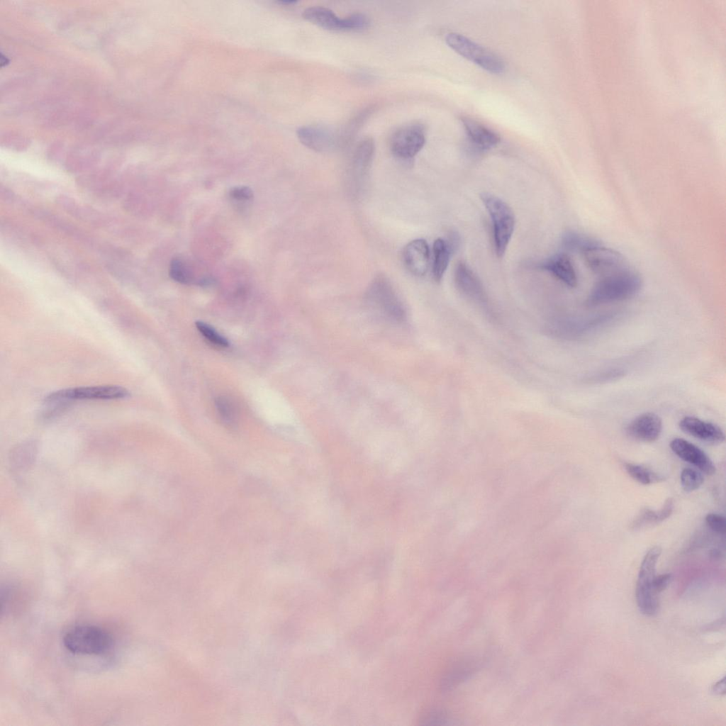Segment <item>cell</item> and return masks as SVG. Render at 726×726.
Instances as JSON below:
<instances>
[{"label": "cell", "mask_w": 726, "mask_h": 726, "mask_svg": "<svg viewBox=\"0 0 726 726\" xmlns=\"http://www.w3.org/2000/svg\"><path fill=\"white\" fill-rule=\"evenodd\" d=\"M369 23V18L362 13H354L343 18L344 30H362L368 28Z\"/></svg>", "instance_id": "cell-31"}, {"label": "cell", "mask_w": 726, "mask_h": 726, "mask_svg": "<svg viewBox=\"0 0 726 726\" xmlns=\"http://www.w3.org/2000/svg\"><path fill=\"white\" fill-rule=\"evenodd\" d=\"M678 425L685 433L708 444H721L725 439L724 432L718 425L693 416L683 418Z\"/></svg>", "instance_id": "cell-12"}, {"label": "cell", "mask_w": 726, "mask_h": 726, "mask_svg": "<svg viewBox=\"0 0 726 726\" xmlns=\"http://www.w3.org/2000/svg\"><path fill=\"white\" fill-rule=\"evenodd\" d=\"M662 431L661 418L653 413H644L634 418L627 426V434L632 438L645 442L657 440Z\"/></svg>", "instance_id": "cell-13"}, {"label": "cell", "mask_w": 726, "mask_h": 726, "mask_svg": "<svg viewBox=\"0 0 726 726\" xmlns=\"http://www.w3.org/2000/svg\"><path fill=\"white\" fill-rule=\"evenodd\" d=\"M130 393L121 386L102 385L69 388L48 394L45 401L56 403L71 400H116L128 398Z\"/></svg>", "instance_id": "cell-7"}, {"label": "cell", "mask_w": 726, "mask_h": 726, "mask_svg": "<svg viewBox=\"0 0 726 726\" xmlns=\"http://www.w3.org/2000/svg\"><path fill=\"white\" fill-rule=\"evenodd\" d=\"M449 47L457 53L482 69L493 74H501L506 66L496 54L459 33H450L445 38Z\"/></svg>", "instance_id": "cell-6"}, {"label": "cell", "mask_w": 726, "mask_h": 726, "mask_svg": "<svg viewBox=\"0 0 726 726\" xmlns=\"http://www.w3.org/2000/svg\"><path fill=\"white\" fill-rule=\"evenodd\" d=\"M661 553L659 547H653L644 555L640 565L636 586V600L640 612L653 615L658 610V593L653 587L656 565Z\"/></svg>", "instance_id": "cell-5"}, {"label": "cell", "mask_w": 726, "mask_h": 726, "mask_svg": "<svg viewBox=\"0 0 726 726\" xmlns=\"http://www.w3.org/2000/svg\"><path fill=\"white\" fill-rule=\"evenodd\" d=\"M582 253L587 267L602 276L626 267L625 260L620 252L601 243Z\"/></svg>", "instance_id": "cell-9"}, {"label": "cell", "mask_w": 726, "mask_h": 726, "mask_svg": "<svg viewBox=\"0 0 726 726\" xmlns=\"http://www.w3.org/2000/svg\"><path fill=\"white\" fill-rule=\"evenodd\" d=\"M625 375L622 369H612L593 374L588 380L593 384L605 383L619 379Z\"/></svg>", "instance_id": "cell-33"}, {"label": "cell", "mask_w": 726, "mask_h": 726, "mask_svg": "<svg viewBox=\"0 0 726 726\" xmlns=\"http://www.w3.org/2000/svg\"><path fill=\"white\" fill-rule=\"evenodd\" d=\"M432 251V276L434 279L439 282L447 269L452 250L447 240L442 238H437L434 241Z\"/></svg>", "instance_id": "cell-22"}, {"label": "cell", "mask_w": 726, "mask_h": 726, "mask_svg": "<svg viewBox=\"0 0 726 726\" xmlns=\"http://www.w3.org/2000/svg\"><path fill=\"white\" fill-rule=\"evenodd\" d=\"M462 123L468 139L478 149L489 150L500 143V136L496 133L479 122L463 118Z\"/></svg>", "instance_id": "cell-16"}, {"label": "cell", "mask_w": 726, "mask_h": 726, "mask_svg": "<svg viewBox=\"0 0 726 726\" xmlns=\"http://www.w3.org/2000/svg\"><path fill=\"white\" fill-rule=\"evenodd\" d=\"M680 478L681 486L687 492L698 489L704 481L699 471L691 468L683 469Z\"/></svg>", "instance_id": "cell-28"}, {"label": "cell", "mask_w": 726, "mask_h": 726, "mask_svg": "<svg viewBox=\"0 0 726 726\" xmlns=\"http://www.w3.org/2000/svg\"><path fill=\"white\" fill-rule=\"evenodd\" d=\"M375 144L372 138L361 140L356 145L351 158V173L355 179H362L368 172L373 161Z\"/></svg>", "instance_id": "cell-17"}, {"label": "cell", "mask_w": 726, "mask_h": 726, "mask_svg": "<svg viewBox=\"0 0 726 726\" xmlns=\"http://www.w3.org/2000/svg\"><path fill=\"white\" fill-rule=\"evenodd\" d=\"M540 267L552 274L569 287L577 285V275L574 264L568 255L556 254L540 264Z\"/></svg>", "instance_id": "cell-15"}, {"label": "cell", "mask_w": 726, "mask_h": 726, "mask_svg": "<svg viewBox=\"0 0 726 726\" xmlns=\"http://www.w3.org/2000/svg\"><path fill=\"white\" fill-rule=\"evenodd\" d=\"M671 579V575L670 574L656 575L653 581V587L655 592L659 594L664 591L669 584Z\"/></svg>", "instance_id": "cell-35"}, {"label": "cell", "mask_w": 726, "mask_h": 726, "mask_svg": "<svg viewBox=\"0 0 726 726\" xmlns=\"http://www.w3.org/2000/svg\"><path fill=\"white\" fill-rule=\"evenodd\" d=\"M403 262L406 269L415 277L424 276L428 269L429 245L425 240L418 238L408 242L403 250Z\"/></svg>", "instance_id": "cell-11"}, {"label": "cell", "mask_w": 726, "mask_h": 726, "mask_svg": "<svg viewBox=\"0 0 726 726\" xmlns=\"http://www.w3.org/2000/svg\"><path fill=\"white\" fill-rule=\"evenodd\" d=\"M712 692L718 696H723L726 693L725 677H722L712 686Z\"/></svg>", "instance_id": "cell-36"}, {"label": "cell", "mask_w": 726, "mask_h": 726, "mask_svg": "<svg viewBox=\"0 0 726 726\" xmlns=\"http://www.w3.org/2000/svg\"><path fill=\"white\" fill-rule=\"evenodd\" d=\"M196 326L200 333L211 343L223 347L228 346V340L208 324L202 321H197L196 322Z\"/></svg>", "instance_id": "cell-29"}, {"label": "cell", "mask_w": 726, "mask_h": 726, "mask_svg": "<svg viewBox=\"0 0 726 726\" xmlns=\"http://www.w3.org/2000/svg\"><path fill=\"white\" fill-rule=\"evenodd\" d=\"M672 451L683 460L694 465L708 475L715 472V467L710 458L699 447L682 439L675 438L670 442Z\"/></svg>", "instance_id": "cell-14"}, {"label": "cell", "mask_w": 726, "mask_h": 726, "mask_svg": "<svg viewBox=\"0 0 726 726\" xmlns=\"http://www.w3.org/2000/svg\"><path fill=\"white\" fill-rule=\"evenodd\" d=\"M447 720L446 715L436 708L425 709L419 717L420 724L425 725L442 724V722H445Z\"/></svg>", "instance_id": "cell-32"}, {"label": "cell", "mask_w": 726, "mask_h": 726, "mask_svg": "<svg viewBox=\"0 0 726 726\" xmlns=\"http://www.w3.org/2000/svg\"><path fill=\"white\" fill-rule=\"evenodd\" d=\"M425 143L424 127L419 123L403 125L393 132L389 140L392 154L404 160L412 159Z\"/></svg>", "instance_id": "cell-8"}, {"label": "cell", "mask_w": 726, "mask_h": 726, "mask_svg": "<svg viewBox=\"0 0 726 726\" xmlns=\"http://www.w3.org/2000/svg\"><path fill=\"white\" fill-rule=\"evenodd\" d=\"M707 525L715 532L724 535L726 532L725 518L717 513H708L705 517Z\"/></svg>", "instance_id": "cell-34"}, {"label": "cell", "mask_w": 726, "mask_h": 726, "mask_svg": "<svg viewBox=\"0 0 726 726\" xmlns=\"http://www.w3.org/2000/svg\"><path fill=\"white\" fill-rule=\"evenodd\" d=\"M598 244L600 242L593 239L572 231L565 233L562 237L563 246L569 250H579L583 252Z\"/></svg>", "instance_id": "cell-25"}, {"label": "cell", "mask_w": 726, "mask_h": 726, "mask_svg": "<svg viewBox=\"0 0 726 726\" xmlns=\"http://www.w3.org/2000/svg\"><path fill=\"white\" fill-rule=\"evenodd\" d=\"M216 406L219 415L223 421L231 425L235 419V408L231 401L225 396H219L216 400Z\"/></svg>", "instance_id": "cell-30"}, {"label": "cell", "mask_w": 726, "mask_h": 726, "mask_svg": "<svg viewBox=\"0 0 726 726\" xmlns=\"http://www.w3.org/2000/svg\"><path fill=\"white\" fill-rule=\"evenodd\" d=\"M642 286L640 274L625 267L602 276L591 289L586 303L596 306L627 300L637 295Z\"/></svg>", "instance_id": "cell-1"}, {"label": "cell", "mask_w": 726, "mask_h": 726, "mask_svg": "<svg viewBox=\"0 0 726 726\" xmlns=\"http://www.w3.org/2000/svg\"><path fill=\"white\" fill-rule=\"evenodd\" d=\"M303 18L322 28L332 30H344L343 18H339L332 10L322 6H311L304 9Z\"/></svg>", "instance_id": "cell-19"}, {"label": "cell", "mask_w": 726, "mask_h": 726, "mask_svg": "<svg viewBox=\"0 0 726 726\" xmlns=\"http://www.w3.org/2000/svg\"><path fill=\"white\" fill-rule=\"evenodd\" d=\"M454 281L459 291L476 299L484 296L482 285L470 267L464 262L457 263L454 270Z\"/></svg>", "instance_id": "cell-18"}, {"label": "cell", "mask_w": 726, "mask_h": 726, "mask_svg": "<svg viewBox=\"0 0 726 726\" xmlns=\"http://www.w3.org/2000/svg\"><path fill=\"white\" fill-rule=\"evenodd\" d=\"M230 201L240 208L248 206L252 201V190L247 186H237L231 188L228 194Z\"/></svg>", "instance_id": "cell-27"}, {"label": "cell", "mask_w": 726, "mask_h": 726, "mask_svg": "<svg viewBox=\"0 0 726 726\" xmlns=\"http://www.w3.org/2000/svg\"><path fill=\"white\" fill-rule=\"evenodd\" d=\"M480 199L492 221L496 253L498 257H503L515 228L513 211L505 201L493 194L483 192Z\"/></svg>", "instance_id": "cell-3"}, {"label": "cell", "mask_w": 726, "mask_h": 726, "mask_svg": "<svg viewBox=\"0 0 726 726\" xmlns=\"http://www.w3.org/2000/svg\"><path fill=\"white\" fill-rule=\"evenodd\" d=\"M472 669L470 665L464 663L452 666L442 678L441 686L444 689L452 688L469 676Z\"/></svg>", "instance_id": "cell-26"}, {"label": "cell", "mask_w": 726, "mask_h": 726, "mask_svg": "<svg viewBox=\"0 0 726 726\" xmlns=\"http://www.w3.org/2000/svg\"><path fill=\"white\" fill-rule=\"evenodd\" d=\"M37 451V445L33 441L16 446L9 456V464L12 471L19 472L30 467L35 461Z\"/></svg>", "instance_id": "cell-21"}, {"label": "cell", "mask_w": 726, "mask_h": 726, "mask_svg": "<svg viewBox=\"0 0 726 726\" xmlns=\"http://www.w3.org/2000/svg\"><path fill=\"white\" fill-rule=\"evenodd\" d=\"M169 274L175 281L182 284L199 285L201 280L196 277L194 268L182 258H174L170 262Z\"/></svg>", "instance_id": "cell-23"}, {"label": "cell", "mask_w": 726, "mask_h": 726, "mask_svg": "<svg viewBox=\"0 0 726 726\" xmlns=\"http://www.w3.org/2000/svg\"><path fill=\"white\" fill-rule=\"evenodd\" d=\"M112 643L111 635L95 625L75 626L63 637L65 647L77 654L101 655L111 649Z\"/></svg>", "instance_id": "cell-4"}, {"label": "cell", "mask_w": 726, "mask_h": 726, "mask_svg": "<svg viewBox=\"0 0 726 726\" xmlns=\"http://www.w3.org/2000/svg\"><path fill=\"white\" fill-rule=\"evenodd\" d=\"M625 469L629 475L640 484L648 485L664 480V477L642 465L625 463Z\"/></svg>", "instance_id": "cell-24"}, {"label": "cell", "mask_w": 726, "mask_h": 726, "mask_svg": "<svg viewBox=\"0 0 726 726\" xmlns=\"http://www.w3.org/2000/svg\"><path fill=\"white\" fill-rule=\"evenodd\" d=\"M673 509L674 501L671 498L665 501L659 510L643 508L632 521V527L640 530L659 524L671 515Z\"/></svg>", "instance_id": "cell-20"}, {"label": "cell", "mask_w": 726, "mask_h": 726, "mask_svg": "<svg viewBox=\"0 0 726 726\" xmlns=\"http://www.w3.org/2000/svg\"><path fill=\"white\" fill-rule=\"evenodd\" d=\"M368 304L389 320L402 323L406 319V310L390 280L377 275L369 284L365 294Z\"/></svg>", "instance_id": "cell-2"}, {"label": "cell", "mask_w": 726, "mask_h": 726, "mask_svg": "<svg viewBox=\"0 0 726 726\" xmlns=\"http://www.w3.org/2000/svg\"><path fill=\"white\" fill-rule=\"evenodd\" d=\"M296 135L303 145L316 152H328L343 145L340 135L321 126L300 127Z\"/></svg>", "instance_id": "cell-10"}]
</instances>
